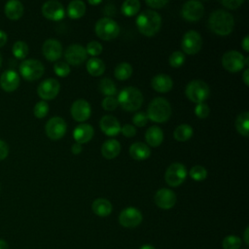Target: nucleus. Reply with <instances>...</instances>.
<instances>
[{
	"instance_id": "obj_45",
	"label": "nucleus",
	"mask_w": 249,
	"mask_h": 249,
	"mask_svg": "<svg viewBox=\"0 0 249 249\" xmlns=\"http://www.w3.org/2000/svg\"><path fill=\"white\" fill-rule=\"evenodd\" d=\"M147 121H148V117L145 113L143 112H138L136 113L133 118H132V122L135 125L137 126H144L146 124H147Z\"/></svg>"
},
{
	"instance_id": "obj_11",
	"label": "nucleus",
	"mask_w": 249,
	"mask_h": 249,
	"mask_svg": "<svg viewBox=\"0 0 249 249\" xmlns=\"http://www.w3.org/2000/svg\"><path fill=\"white\" fill-rule=\"evenodd\" d=\"M66 129H67V125L65 121L58 116L51 118L47 122L45 126L46 134L52 140L60 139L62 136H64Z\"/></svg>"
},
{
	"instance_id": "obj_50",
	"label": "nucleus",
	"mask_w": 249,
	"mask_h": 249,
	"mask_svg": "<svg viewBox=\"0 0 249 249\" xmlns=\"http://www.w3.org/2000/svg\"><path fill=\"white\" fill-rule=\"evenodd\" d=\"M82 149H83L82 145L79 144V143H77V142L74 143V144L72 145V147H71V151H72V153H73L74 155L80 154V153L82 152Z\"/></svg>"
},
{
	"instance_id": "obj_58",
	"label": "nucleus",
	"mask_w": 249,
	"mask_h": 249,
	"mask_svg": "<svg viewBox=\"0 0 249 249\" xmlns=\"http://www.w3.org/2000/svg\"><path fill=\"white\" fill-rule=\"evenodd\" d=\"M1 64H2V57H1V54H0V67H1Z\"/></svg>"
},
{
	"instance_id": "obj_19",
	"label": "nucleus",
	"mask_w": 249,
	"mask_h": 249,
	"mask_svg": "<svg viewBox=\"0 0 249 249\" xmlns=\"http://www.w3.org/2000/svg\"><path fill=\"white\" fill-rule=\"evenodd\" d=\"M44 56L50 61L57 60L62 54V46L59 41L55 39H48L44 42L42 47Z\"/></svg>"
},
{
	"instance_id": "obj_35",
	"label": "nucleus",
	"mask_w": 249,
	"mask_h": 249,
	"mask_svg": "<svg viewBox=\"0 0 249 249\" xmlns=\"http://www.w3.org/2000/svg\"><path fill=\"white\" fill-rule=\"evenodd\" d=\"M99 90L106 96H114L117 92L115 83L109 78H103L99 82Z\"/></svg>"
},
{
	"instance_id": "obj_24",
	"label": "nucleus",
	"mask_w": 249,
	"mask_h": 249,
	"mask_svg": "<svg viewBox=\"0 0 249 249\" xmlns=\"http://www.w3.org/2000/svg\"><path fill=\"white\" fill-rule=\"evenodd\" d=\"M121 152V144L116 139H108L101 146V154L105 159L112 160Z\"/></svg>"
},
{
	"instance_id": "obj_31",
	"label": "nucleus",
	"mask_w": 249,
	"mask_h": 249,
	"mask_svg": "<svg viewBox=\"0 0 249 249\" xmlns=\"http://www.w3.org/2000/svg\"><path fill=\"white\" fill-rule=\"evenodd\" d=\"M173 135H174V138L177 141L185 142V141L189 140L192 137V135H193V127L190 124H179L175 128Z\"/></svg>"
},
{
	"instance_id": "obj_6",
	"label": "nucleus",
	"mask_w": 249,
	"mask_h": 249,
	"mask_svg": "<svg viewBox=\"0 0 249 249\" xmlns=\"http://www.w3.org/2000/svg\"><path fill=\"white\" fill-rule=\"evenodd\" d=\"M185 92L191 101L195 103H202L208 98L210 89L205 82L201 80H194L187 85Z\"/></svg>"
},
{
	"instance_id": "obj_56",
	"label": "nucleus",
	"mask_w": 249,
	"mask_h": 249,
	"mask_svg": "<svg viewBox=\"0 0 249 249\" xmlns=\"http://www.w3.org/2000/svg\"><path fill=\"white\" fill-rule=\"evenodd\" d=\"M140 249H156V248L153 247V246L150 245V244H145V245H143Z\"/></svg>"
},
{
	"instance_id": "obj_17",
	"label": "nucleus",
	"mask_w": 249,
	"mask_h": 249,
	"mask_svg": "<svg viewBox=\"0 0 249 249\" xmlns=\"http://www.w3.org/2000/svg\"><path fill=\"white\" fill-rule=\"evenodd\" d=\"M176 195L173 191L161 188L155 195V203L161 209H170L176 203Z\"/></svg>"
},
{
	"instance_id": "obj_12",
	"label": "nucleus",
	"mask_w": 249,
	"mask_h": 249,
	"mask_svg": "<svg viewBox=\"0 0 249 249\" xmlns=\"http://www.w3.org/2000/svg\"><path fill=\"white\" fill-rule=\"evenodd\" d=\"M204 14V7L197 0H191L184 3L181 8L182 17L189 21H196L201 18Z\"/></svg>"
},
{
	"instance_id": "obj_41",
	"label": "nucleus",
	"mask_w": 249,
	"mask_h": 249,
	"mask_svg": "<svg viewBox=\"0 0 249 249\" xmlns=\"http://www.w3.org/2000/svg\"><path fill=\"white\" fill-rule=\"evenodd\" d=\"M53 71L59 77H66L70 73V67L67 62L57 61L53 65Z\"/></svg>"
},
{
	"instance_id": "obj_29",
	"label": "nucleus",
	"mask_w": 249,
	"mask_h": 249,
	"mask_svg": "<svg viewBox=\"0 0 249 249\" xmlns=\"http://www.w3.org/2000/svg\"><path fill=\"white\" fill-rule=\"evenodd\" d=\"M67 13L71 18H80L86 13V5L81 0H73L68 4Z\"/></svg>"
},
{
	"instance_id": "obj_40",
	"label": "nucleus",
	"mask_w": 249,
	"mask_h": 249,
	"mask_svg": "<svg viewBox=\"0 0 249 249\" xmlns=\"http://www.w3.org/2000/svg\"><path fill=\"white\" fill-rule=\"evenodd\" d=\"M184 61H185V54L179 51L173 52L170 54L169 59H168L169 65L174 68H177V67H180L181 65H183Z\"/></svg>"
},
{
	"instance_id": "obj_51",
	"label": "nucleus",
	"mask_w": 249,
	"mask_h": 249,
	"mask_svg": "<svg viewBox=\"0 0 249 249\" xmlns=\"http://www.w3.org/2000/svg\"><path fill=\"white\" fill-rule=\"evenodd\" d=\"M241 46L245 52H249V36L248 35H246L243 38V40L241 42Z\"/></svg>"
},
{
	"instance_id": "obj_9",
	"label": "nucleus",
	"mask_w": 249,
	"mask_h": 249,
	"mask_svg": "<svg viewBox=\"0 0 249 249\" xmlns=\"http://www.w3.org/2000/svg\"><path fill=\"white\" fill-rule=\"evenodd\" d=\"M202 46V39L200 34L196 30L187 31L181 42V47L187 54H195L198 53Z\"/></svg>"
},
{
	"instance_id": "obj_49",
	"label": "nucleus",
	"mask_w": 249,
	"mask_h": 249,
	"mask_svg": "<svg viewBox=\"0 0 249 249\" xmlns=\"http://www.w3.org/2000/svg\"><path fill=\"white\" fill-rule=\"evenodd\" d=\"M8 154H9V147L7 143L0 139V160L6 159Z\"/></svg>"
},
{
	"instance_id": "obj_20",
	"label": "nucleus",
	"mask_w": 249,
	"mask_h": 249,
	"mask_svg": "<svg viewBox=\"0 0 249 249\" xmlns=\"http://www.w3.org/2000/svg\"><path fill=\"white\" fill-rule=\"evenodd\" d=\"M19 76L18 74L11 69L4 71L0 77V86L2 89L7 92L16 90L19 86Z\"/></svg>"
},
{
	"instance_id": "obj_7",
	"label": "nucleus",
	"mask_w": 249,
	"mask_h": 249,
	"mask_svg": "<svg viewBox=\"0 0 249 249\" xmlns=\"http://www.w3.org/2000/svg\"><path fill=\"white\" fill-rule=\"evenodd\" d=\"M20 75L27 81H35L44 74V65L37 59H25L19 65Z\"/></svg>"
},
{
	"instance_id": "obj_52",
	"label": "nucleus",
	"mask_w": 249,
	"mask_h": 249,
	"mask_svg": "<svg viewBox=\"0 0 249 249\" xmlns=\"http://www.w3.org/2000/svg\"><path fill=\"white\" fill-rule=\"evenodd\" d=\"M7 42V34L0 29V48H2Z\"/></svg>"
},
{
	"instance_id": "obj_38",
	"label": "nucleus",
	"mask_w": 249,
	"mask_h": 249,
	"mask_svg": "<svg viewBox=\"0 0 249 249\" xmlns=\"http://www.w3.org/2000/svg\"><path fill=\"white\" fill-rule=\"evenodd\" d=\"M224 249H239L241 246V239L236 235H228L223 240Z\"/></svg>"
},
{
	"instance_id": "obj_37",
	"label": "nucleus",
	"mask_w": 249,
	"mask_h": 249,
	"mask_svg": "<svg viewBox=\"0 0 249 249\" xmlns=\"http://www.w3.org/2000/svg\"><path fill=\"white\" fill-rule=\"evenodd\" d=\"M189 174L195 181H202L207 177V170L202 165L196 164L191 168Z\"/></svg>"
},
{
	"instance_id": "obj_15",
	"label": "nucleus",
	"mask_w": 249,
	"mask_h": 249,
	"mask_svg": "<svg viewBox=\"0 0 249 249\" xmlns=\"http://www.w3.org/2000/svg\"><path fill=\"white\" fill-rule=\"evenodd\" d=\"M87 51L86 48L80 44L70 45L65 53L64 56L67 63L71 65H80L87 59Z\"/></svg>"
},
{
	"instance_id": "obj_44",
	"label": "nucleus",
	"mask_w": 249,
	"mask_h": 249,
	"mask_svg": "<svg viewBox=\"0 0 249 249\" xmlns=\"http://www.w3.org/2000/svg\"><path fill=\"white\" fill-rule=\"evenodd\" d=\"M195 113L199 119H204L209 115L210 109H209L208 105L203 103V102L202 103H197L196 108H195Z\"/></svg>"
},
{
	"instance_id": "obj_18",
	"label": "nucleus",
	"mask_w": 249,
	"mask_h": 249,
	"mask_svg": "<svg viewBox=\"0 0 249 249\" xmlns=\"http://www.w3.org/2000/svg\"><path fill=\"white\" fill-rule=\"evenodd\" d=\"M70 112L75 121L85 122L90 116V105L86 99H77L72 103Z\"/></svg>"
},
{
	"instance_id": "obj_48",
	"label": "nucleus",
	"mask_w": 249,
	"mask_h": 249,
	"mask_svg": "<svg viewBox=\"0 0 249 249\" xmlns=\"http://www.w3.org/2000/svg\"><path fill=\"white\" fill-rule=\"evenodd\" d=\"M145 3L150 6L151 8H156V9H160L164 7L166 4H168L167 0H146Z\"/></svg>"
},
{
	"instance_id": "obj_27",
	"label": "nucleus",
	"mask_w": 249,
	"mask_h": 249,
	"mask_svg": "<svg viewBox=\"0 0 249 249\" xmlns=\"http://www.w3.org/2000/svg\"><path fill=\"white\" fill-rule=\"evenodd\" d=\"M145 139L150 146L158 147L161 144L163 140V132L160 127L157 125H152L147 129L145 133Z\"/></svg>"
},
{
	"instance_id": "obj_32",
	"label": "nucleus",
	"mask_w": 249,
	"mask_h": 249,
	"mask_svg": "<svg viewBox=\"0 0 249 249\" xmlns=\"http://www.w3.org/2000/svg\"><path fill=\"white\" fill-rule=\"evenodd\" d=\"M248 124H249V113L243 112L236 117L235 127L238 133L243 136H248Z\"/></svg>"
},
{
	"instance_id": "obj_28",
	"label": "nucleus",
	"mask_w": 249,
	"mask_h": 249,
	"mask_svg": "<svg viewBox=\"0 0 249 249\" xmlns=\"http://www.w3.org/2000/svg\"><path fill=\"white\" fill-rule=\"evenodd\" d=\"M91 209L97 216L106 217L112 212V204L106 198H96L91 204Z\"/></svg>"
},
{
	"instance_id": "obj_55",
	"label": "nucleus",
	"mask_w": 249,
	"mask_h": 249,
	"mask_svg": "<svg viewBox=\"0 0 249 249\" xmlns=\"http://www.w3.org/2000/svg\"><path fill=\"white\" fill-rule=\"evenodd\" d=\"M248 231H249V228L247 227L245 229V231H244V240H245V244L248 245L249 244V240H248Z\"/></svg>"
},
{
	"instance_id": "obj_47",
	"label": "nucleus",
	"mask_w": 249,
	"mask_h": 249,
	"mask_svg": "<svg viewBox=\"0 0 249 249\" xmlns=\"http://www.w3.org/2000/svg\"><path fill=\"white\" fill-rule=\"evenodd\" d=\"M121 132L123 133V135H124L126 137H132L135 135L136 129L132 124H125L123 127H121Z\"/></svg>"
},
{
	"instance_id": "obj_5",
	"label": "nucleus",
	"mask_w": 249,
	"mask_h": 249,
	"mask_svg": "<svg viewBox=\"0 0 249 249\" xmlns=\"http://www.w3.org/2000/svg\"><path fill=\"white\" fill-rule=\"evenodd\" d=\"M94 30L99 38L108 41L115 39L119 35L120 26L114 19L105 17L96 21Z\"/></svg>"
},
{
	"instance_id": "obj_16",
	"label": "nucleus",
	"mask_w": 249,
	"mask_h": 249,
	"mask_svg": "<svg viewBox=\"0 0 249 249\" xmlns=\"http://www.w3.org/2000/svg\"><path fill=\"white\" fill-rule=\"evenodd\" d=\"M42 14L45 18L51 20H60L64 18V7L63 5L55 0H50L43 4Z\"/></svg>"
},
{
	"instance_id": "obj_34",
	"label": "nucleus",
	"mask_w": 249,
	"mask_h": 249,
	"mask_svg": "<svg viewBox=\"0 0 249 249\" xmlns=\"http://www.w3.org/2000/svg\"><path fill=\"white\" fill-rule=\"evenodd\" d=\"M141 4L138 0H125L122 4V13L126 17L136 15L140 10Z\"/></svg>"
},
{
	"instance_id": "obj_8",
	"label": "nucleus",
	"mask_w": 249,
	"mask_h": 249,
	"mask_svg": "<svg viewBox=\"0 0 249 249\" xmlns=\"http://www.w3.org/2000/svg\"><path fill=\"white\" fill-rule=\"evenodd\" d=\"M187 176V169L181 162L171 163L164 174L165 182L171 187H177L181 185Z\"/></svg>"
},
{
	"instance_id": "obj_1",
	"label": "nucleus",
	"mask_w": 249,
	"mask_h": 249,
	"mask_svg": "<svg viewBox=\"0 0 249 249\" xmlns=\"http://www.w3.org/2000/svg\"><path fill=\"white\" fill-rule=\"evenodd\" d=\"M209 28L218 35H228L234 27L233 17L225 10H216L211 13L208 18Z\"/></svg>"
},
{
	"instance_id": "obj_30",
	"label": "nucleus",
	"mask_w": 249,
	"mask_h": 249,
	"mask_svg": "<svg viewBox=\"0 0 249 249\" xmlns=\"http://www.w3.org/2000/svg\"><path fill=\"white\" fill-rule=\"evenodd\" d=\"M87 70L88 72L92 76H100L104 73L105 70V64L102 59L97 57H91L87 62Z\"/></svg>"
},
{
	"instance_id": "obj_21",
	"label": "nucleus",
	"mask_w": 249,
	"mask_h": 249,
	"mask_svg": "<svg viewBox=\"0 0 249 249\" xmlns=\"http://www.w3.org/2000/svg\"><path fill=\"white\" fill-rule=\"evenodd\" d=\"M101 130L108 136H115L121 132L120 122L111 115H105L99 122Z\"/></svg>"
},
{
	"instance_id": "obj_14",
	"label": "nucleus",
	"mask_w": 249,
	"mask_h": 249,
	"mask_svg": "<svg viewBox=\"0 0 249 249\" xmlns=\"http://www.w3.org/2000/svg\"><path fill=\"white\" fill-rule=\"evenodd\" d=\"M119 222L124 228H135L142 222V214L135 207H127L120 213Z\"/></svg>"
},
{
	"instance_id": "obj_43",
	"label": "nucleus",
	"mask_w": 249,
	"mask_h": 249,
	"mask_svg": "<svg viewBox=\"0 0 249 249\" xmlns=\"http://www.w3.org/2000/svg\"><path fill=\"white\" fill-rule=\"evenodd\" d=\"M119 103L116 97L114 96H106L103 100H102V107L103 109L107 110V111H113L118 107Z\"/></svg>"
},
{
	"instance_id": "obj_23",
	"label": "nucleus",
	"mask_w": 249,
	"mask_h": 249,
	"mask_svg": "<svg viewBox=\"0 0 249 249\" xmlns=\"http://www.w3.org/2000/svg\"><path fill=\"white\" fill-rule=\"evenodd\" d=\"M152 88L159 92H167L173 87L172 79L166 74H159L153 77L151 82Z\"/></svg>"
},
{
	"instance_id": "obj_36",
	"label": "nucleus",
	"mask_w": 249,
	"mask_h": 249,
	"mask_svg": "<svg viewBox=\"0 0 249 249\" xmlns=\"http://www.w3.org/2000/svg\"><path fill=\"white\" fill-rule=\"evenodd\" d=\"M28 46L25 42L23 41H17L12 49L13 54L18 58V59H22L25 58L26 55L28 54Z\"/></svg>"
},
{
	"instance_id": "obj_3",
	"label": "nucleus",
	"mask_w": 249,
	"mask_h": 249,
	"mask_svg": "<svg viewBox=\"0 0 249 249\" xmlns=\"http://www.w3.org/2000/svg\"><path fill=\"white\" fill-rule=\"evenodd\" d=\"M117 100L123 109L132 112L141 107L143 103V95L138 89L134 87H127L120 91Z\"/></svg>"
},
{
	"instance_id": "obj_54",
	"label": "nucleus",
	"mask_w": 249,
	"mask_h": 249,
	"mask_svg": "<svg viewBox=\"0 0 249 249\" xmlns=\"http://www.w3.org/2000/svg\"><path fill=\"white\" fill-rule=\"evenodd\" d=\"M0 249H9L8 243L3 239H0Z\"/></svg>"
},
{
	"instance_id": "obj_13",
	"label": "nucleus",
	"mask_w": 249,
	"mask_h": 249,
	"mask_svg": "<svg viewBox=\"0 0 249 249\" xmlns=\"http://www.w3.org/2000/svg\"><path fill=\"white\" fill-rule=\"evenodd\" d=\"M60 89V85L57 80L49 78L40 83L37 89L38 95L44 100H50L54 98Z\"/></svg>"
},
{
	"instance_id": "obj_46",
	"label": "nucleus",
	"mask_w": 249,
	"mask_h": 249,
	"mask_svg": "<svg viewBox=\"0 0 249 249\" xmlns=\"http://www.w3.org/2000/svg\"><path fill=\"white\" fill-rule=\"evenodd\" d=\"M243 0H222L220 1V3L228 8V9H231V10H234V9H237L239 6H241L243 4Z\"/></svg>"
},
{
	"instance_id": "obj_10",
	"label": "nucleus",
	"mask_w": 249,
	"mask_h": 249,
	"mask_svg": "<svg viewBox=\"0 0 249 249\" xmlns=\"http://www.w3.org/2000/svg\"><path fill=\"white\" fill-rule=\"evenodd\" d=\"M222 64L229 72H238L245 66L244 56L237 51H229L224 53L222 57Z\"/></svg>"
},
{
	"instance_id": "obj_2",
	"label": "nucleus",
	"mask_w": 249,
	"mask_h": 249,
	"mask_svg": "<svg viewBox=\"0 0 249 249\" xmlns=\"http://www.w3.org/2000/svg\"><path fill=\"white\" fill-rule=\"evenodd\" d=\"M136 25L140 33L143 35L153 36L161 26V18L156 11L145 10L138 15L136 18Z\"/></svg>"
},
{
	"instance_id": "obj_25",
	"label": "nucleus",
	"mask_w": 249,
	"mask_h": 249,
	"mask_svg": "<svg viewBox=\"0 0 249 249\" xmlns=\"http://www.w3.org/2000/svg\"><path fill=\"white\" fill-rule=\"evenodd\" d=\"M4 12L8 18L13 20L18 19L23 15V5L18 0H10L6 3Z\"/></svg>"
},
{
	"instance_id": "obj_33",
	"label": "nucleus",
	"mask_w": 249,
	"mask_h": 249,
	"mask_svg": "<svg viewBox=\"0 0 249 249\" xmlns=\"http://www.w3.org/2000/svg\"><path fill=\"white\" fill-rule=\"evenodd\" d=\"M132 74V66L127 62L119 63L114 71V75L118 80L124 81L128 79Z\"/></svg>"
},
{
	"instance_id": "obj_22",
	"label": "nucleus",
	"mask_w": 249,
	"mask_h": 249,
	"mask_svg": "<svg viewBox=\"0 0 249 249\" xmlns=\"http://www.w3.org/2000/svg\"><path fill=\"white\" fill-rule=\"evenodd\" d=\"M93 132V127L90 124H81L75 127L73 131V137L77 143L83 144L89 142L92 138Z\"/></svg>"
},
{
	"instance_id": "obj_42",
	"label": "nucleus",
	"mask_w": 249,
	"mask_h": 249,
	"mask_svg": "<svg viewBox=\"0 0 249 249\" xmlns=\"http://www.w3.org/2000/svg\"><path fill=\"white\" fill-rule=\"evenodd\" d=\"M102 50H103L102 45L99 42H97V41H91V42L88 43L87 48H86L87 53H89V54H90L92 56L100 54Z\"/></svg>"
},
{
	"instance_id": "obj_4",
	"label": "nucleus",
	"mask_w": 249,
	"mask_h": 249,
	"mask_svg": "<svg viewBox=\"0 0 249 249\" xmlns=\"http://www.w3.org/2000/svg\"><path fill=\"white\" fill-rule=\"evenodd\" d=\"M171 116V106L163 97L154 98L148 106L147 117L155 123L166 122Z\"/></svg>"
},
{
	"instance_id": "obj_57",
	"label": "nucleus",
	"mask_w": 249,
	"mask_h": 249,
	"mask_svg": "<svg viewBox=\"0 0 249 249\" xmlns=\"http://www.w3.org/2000/svg\"><path fill=\"white\" fill-rule=\"evenodd\" d=\"M89 4H92V5H96V4L101 3V1H100V0H98V1H89Z\"/></svg>"
},
{
	"instance_id": "obj_53",
	"label": "nucleus",
	"mask_w": 249,
	"mask_h": 249,
	"mask_svg": "<svg viewBox=\"0 0 249 249\" xmlns=\"http://www.w3.org/2000/svg\"><path fill=\"white\" fill-rule=\"evenodd\" d=\"M248 75H249V69H245L244 72H243L242 79H243V82H244V84H245L246 86L249 85V77H248Z\"/></svg>"
},
{
	"instance_id": "obj_39",
	"label": "nucleus",
	"mask_w": 249,
	"mask_h": 249,
	"mask_svg": "<svg viewBox=\"0 0 249 249\" xmlns=\"http://www.w3.org/2000/svg\"><path fill=\"white\" fill-rule=\"evenodd\" d=\"M48 112H49V104L45 100H41V101L37 102L33 109V113H34L35 117L38 119H42V118L46 117Z\"/></svg>"
},
{
	"instance_id": "obj_26",
	"label": "nucleus",
	"mask_w": 249,
	"mask_h": 249,
	"mask_svg": "<svg viewBox=\"0 0 249 249\" xmlns=\"http://www.w3.org/2000/svg\"><path fill=\"white\" fill-rule=\"evenodd\" d=\"M129 155L132 159L137 160H143L150 157L151 151L148 145L143 142H135L129 147Z\"/></svg>"
}]
</instances>
